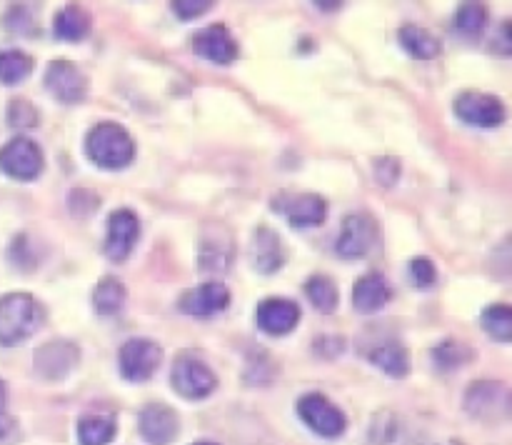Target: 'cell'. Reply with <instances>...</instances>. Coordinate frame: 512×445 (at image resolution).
Instances as JSON below:
<instances>
[{"label": "cell", "instance_id": "4", "mask_svg": "<svg viewBox=\"0 0 512 445\" xmlns=\"http://www.w3.org/2000/svg\"><path fill=\"white\" fill-rule=\"evenodd\" d=\"M170 383L175 393L185 400H203L218 388V378L205 360L195 353H180L170 370Z\"/></svg>", "mask_w": 512, "mask_h": 445}, {"label": "cell", "instance_id": "7", "mask_svg": "<svg viewBox=\"0 0 512 445\" xmlns=\"http://www.w3.org/2000/svg\"><path fill=\"white\" fill-rule=\"evenodd\" d=\"M273 210L283 215L295 230L315 228L328 218V203L315 193H290L283 190L273 198Z\"/></svg>", "mask_w": 512, "mask_h": 445}, {"label": "cell", "instance_id": "3", "mask_svg": "<svg viewBox=\"0 0 512 445\" xmlns=\"http://www.w3.org/2000/svg\"><path fill=\"white\" fill-rule=\"evenodd\" d=\"M465 413L483 425H503L512 420V385L503 380H473L463 398Z\"/></svg>", "mask_w": 512, "mask_h": 445}, {"label": "cell", "instance_id": "12", "mask_svg": "<svg viewBox=\"0 0 512 445\" xmlns=\"http://www.w3.org/2000/svg\"><path fill=\"white\" fill-rule=\"evenodd\" d=\"M43 83L48 93L65 105L83 103L85 95H88V78L70 60H53V63H48Z\"/></svg>", "mask_w": 512, "mask_h": 445}, {"label": "cell", "instance_id": "16", "mask_svg": "<svg viewBox=\"0 0 512 445\" xmlns=\"http://www.w3.org/2000/svg\"><path fill=\"white\" fill-rule=\"evenodd\" d=\"M235 258V245L230 233L220 225H213L200 235L198 248V268L200 273H225Z\"/></svg>", "mask_w": 512, "mask_h": 445}, {"label": "cell", "instance_id": "32", "mask_svg": "<svg viewBox=\"0 0 512 445\" xmlns=\"http://www.w3.org/2000/svg\"><path fill=\"white\" fill-rule=\"evenodd\" d=\"M40 123L35 105L25 98H15L8 103V125L15 130H30Z\"/></svg>", "mask_w": 512, "mask_h": 445}, {"label": "cell", "instance_id": "23", "mask_svg": "<svg viewBox=\"0 0 512 445\" xmlns=\"http://www.w3.org/2000/svg\"><path fill=\"white\" fill-rule=\"evenodd\" d=\"M118 433L115 415L90 413L83 415L78 423V443L80 445H108Z\"/></svg>", "mask_w": 512, "mask_h": 445}, {"label": "cell", "instance_id": "17", "mask_svg": "<svg viewBox=\"0 0 512 445\" xmlns=\"http://www.w3.org/2000/svg\"><path fill=\"white\" fill-rule=\"evenodd\" d=\"M193 50L200 58L210 60V63L215 65H230L238 58V43H235V38L230 35L228 25L223 23H215L198 30L193 38Z\"/></svg>", "mask_w": 512, "mask_h": 445}, {"label": "cell", "instance_id": "38", "mask_svg": "<svg viewBox=\"0 0 512 445\" xmlns=\"http://www.w3.org/2000/svg\"><path fill=\"white\" fill-rule=\"evenodd\" d=\"M375 178L380 180V183L385 185V188H390V185L398 183L400 178V163L395 158H380L375 160Z\"/></svg>", "mask_w": 512, "mask_h": 445}, {"label": "cell", "instance_id": "39", "mask_svg": "<svg viewBox=\"0 0 512 445\" xmlns=\"http://www.w3.org/2000/svg\"><path fill=\"white\" fill-rule=\"evenodd\" d=\"M30 20H33V15H30V10L25 8H10L8 15H5V25H8L10 30H18V33H25V28H30Z\"/></svg>", "mask_w": 512, "mask_h": 445}, {"label": "cell", "instance_id": "9", "mask_svg": "<svg viewBox=\"0 0 512 445\" xmlns=\"http://www.w3.org/2000/svg\"><path fill=\"white\" fill-rule=\"evenodd\" d=\"M298 415L310 430L323 438H340L348 428L343 410L330 403L323 393H308L298 400Z\"/></svg>", "mask_w": 512, "mask_h": 445}, {"label": "cell", "instance_id": "35", "mask_svg": "<svg viewBox=\"0 0 512 445\" xmlns=\"http://www.w3.org/2000/svg\"><path fill=\"white\" fill-rule=\"evenodd\" d=\"M68 205H70V213L78 215V218H83V215L93 213V210L98 208L100 198H98V195L90 193V190L78 188V190H73V193H70Z\"/></svg>", "mask_w": 512, "mask_h": 445}, {"label": "cell", "instance_id": "13", "mask_svg": "<svg viewBox=\"0 0 512 445\" xmlns=\"http://www.w3.org/2000/svg\"><path fill=\"white\" fill-rule=\"evenodd\" d=\"M375 240H378V223H375L373 215L353 213L343 220L335 250H338L340 258L358 260L373 250Z\"/></svg>", "mask_w": 512, "mask_h": 445}, {"label": "cell", "instance_id": "40", "mask_svg": "<svg viewBox=\"0 0 512 445\" xmlns=\"http://www.w3.org/2000/svg\"><path fill=\"white\" fill-rule=\"evenodd\" d=\"M13 430H15V420L8 418V415H5V413H0V440L8 438V435L13 433Z\"/></svg>", "mask_w": 512, "mask_h": 445}, {"label": "cell", "instance_id": "1", "mask_svg": "<svg viewBox=\"0 0 512 445\" xmlns=\"http://www.w3.org/2000/svg\"><path fill=\"white\" fill-rule=\"evenodd\" d=\"M45 323V308L30 293H5L0 298V345L13 348L38 333Z\"/></svg>", "mask_w": 512, "mask_h": 445}, {"label": "cell", "instance_id": "15", "mask_svg": "<svg viewBox=\"0 0 512 445\" xmlns=\"http://www.w3.org/2000/svg\"><path fill=\"white\" fill-rule=\"evenodd\" d=\"M230 305V290L228 285L220 283V280H208V283L198 285V288H190L180 295L178 308L185 315H193V318H208V315L220 313Z\"/></svg>", "mask_w": 512, "mask_h": 445}, {"label": "cell", "instance_id": "27", "mask_svg": "<svg viewBox=\"0 0 512 445\" xmlns=\"http://www.w3.org/2000/svg\"><path fill=\"white\" fill-rule=\"evenodd\" d=\"M488 20H490L488 5L463 3L458 10H455L453 25L455 30H458V35H463V38L468 40H475L483 35L485 28H488Z\"/></svg>", "mask_w": 512, "mask_h": 445}, {"label": "cell", "instance_id": "41", "mask_svg": "<svg viewBox=\"0 0 512 445\" xmlns=\"http://www.w3.org/2000/svg\"><path fill=\"white\" fill-rule=\"evenodd\" d=\"M5 405H8V385L0 380V413H5Z\"/></svg>", "mask_w": 512, "mask_h": 445}, {"label": "cell", "instance_id": "36", "mask_svg": "<svg viewBox=\"0 0 512 445\" xmlns=\"http://www.w3.org/2000/svg\"><path fill=\"white\" fill-rule=\"evenodd\" d=\"M490 53L503 55V58H512V18L498 25V30L493 33L488 43Z\"/></svg>", "mask_w": 512, "mask_h": 445}, {"label": "cell", "instance_id": "11", "mask_svg": "<svg viewBox=\"0 0 512 445\" xmlns=\"http://www.w3.org/2000/svg\"><path fill=\"white\" fill-rule=\"evenodd\" d=\"M140 240V220L130 208H118L108 215V228H105V255L113 263H123Z\"/></svg>", "mask_w": 512, "mask_h": 445}, {"label": "cell", "instance_id": "28", "mask_svg": "<svg viewBox=\"0 0 512 445\" xmlns=\"http://www.w3.org/2000/svg\"><path fill=\"white\" fill-rule=\"evenodd\" d=\"M305 295H308V300L320 313H335V308H338V285H335L333 278L323 273H315L305 280Z\"/></svg>", "mask_w": 512, "mask_h": 445}, {"label": "cell", "instance_id": "22", "mask_svg": "<svg viewBox=\"0 0 512 445\" xmlns=\"http://www.w3.org/2000/svg\"><path fill=\"white\" fill-rule=\"evenodd\" d=\"M90 28H93V18L80 5H65L53 18V35L65 43H80L88 38Z\"/></svg>", "mask_w": 512, "mask_h": 445}, {"label": "cell", "instance_id": "20", "mask_svg": "<svg viewBox=\"0 0 512 445\" xmlns=\"http://www.w3.org/2000/svg\"><path fill=\"white\" fill-rule=\"evenodd\" d=\"M390 295H393V290H390L388 280L380 273H368L363 278H358V283H355L353 305L363 315L378 313V310H383L388 305Z\"/></svg>", "mask_w": 512, "mask_h": 445}, {"label": "cell", "instance_id": "19", "mask_svg": "<svg viewBox=\"0 0 512 445\" xmlns=\"http://www.w3.org/2000/svg\"><path fill=\"white\" fill-rule=\"evenodd\" d=\"M288 260V250H285L283 238L268 225H260L253 235V265L258 273L273 275Z\"/></svg>", "mask_w": 512, "mask_h": 445}, {"label": "cell", "instance_id": "29", "mask_svg": "<svg viewBox=\"0 0 512 445\" xmlns=\"http://www.w3.org/2000/svg\"><path fill=\"white\" fill-rule=\"evenodd\" d=\"M473 360H475V350L470 348V345L460 343V340L448 338L433 348V363L438 365L443 373L463 368V365L473 363Z\"/></svg>", "mask_w": 512, "mask_h": 445}, {"label": "cell", "instance_id": "6", "mask_svg": "<svg viewBox=\"0 0 512 445\" xmlns=\"http://www.w3.org/2000/svg\"><path fill=\"white\" fill-rule=\"evenodd\" d=\"M45 168L43 150L35 140L18 135V138L8 140V143L0 148V170H3L8 178L20 180V183H30V180L40 178Z\"/></svg>", "mask_w": 512, "mask_h": 445}, {"label": "cell", "instance_id": "14", "mask_svg": "<svg viewBox=\"0 0 512 445\" xmlns=\"http://www.w3.org/2000/svg\"><path fill=\"white\" fill-rule=\"evenodd\" d=\"M140 435L148 445H170L180 433L175 410L165 403H148L138 415Z\"/></svg>", "mask_w": 512, "mask_h": 445}, {"label": "cell", "instance_id": "42", "mask_svg": "<svg viewBox=\"0 0 512 445\" xmlns=\"http://www.w3.org/2000/svg\"><path fill=\"white\" fill-rule=\"evenodd\" d=\"M193 445H218V443H210V440H200V443H193Z\"/></svg>", "mask_w": 512, "mask_h": 445}, {"label": "cell", "instance_id": "18", "mask_svg": "<svg viewBox=\"0 0 512 445\" xmlns=\"http://www.w3.org/2000/svg\"><path fill=\"white\" fill-rule=\"evenodd\" d=\"M255 323L268 335H288L300 323V308L288 298H265L255 310Z\"/></svg>", "mask_w": 512, "mask_h": 445}, {"label": "cell", "instance_id": "21", "mask_svg": "<svg viewBox=\"0 0 512 445\" xmlns=\"http://www.w3.org/2000/svg\"><path fill=\"white\" fill-rule=\"evenodd\" d=\"M368 360L390 378H405L410 373V353L398 340H380L368 350Z\"/></svg>", "mask_w": 512, "mask_h": 445}, {"label": "cell", "instance_id": "25", "mask_svg": "<svg viewBox=\"0 0 512 445\" xmlns=\"http://www.w3.org/2000/svg\"><path fill=\"white\" fill-rule=\"evenodd\" d=\"M125 300H128V290H125L123 280L113 278V275L98 280V285H95V290H93L95 313H98V315H118L120 310H123Z\"/></svg>", "mask_w": 512, "mask_h": 445}, {"label": "cell", "instance_id": "37", "mask_svg": "<svg viewBox=\"0 0 512 445\" xmlns=\"http://www.w3.org/2000/svg\"><path fill=\"white\" fill-rule=\"evenodd\" d=\"M170 8L180 20H195L213 8V0H175Z\"/></svg>", "mask_w": 512, "mask_h": 445}, {"label": "cell", "instance_id": "2", "mask_svg": "<svg viewBox=\"0 0 512 445\" xmlns=\"http://www.w3.org/2000/svg\"><path fill=\"white\" fill-rule=\"evenodd\" d=\"M85 155L103 170H123L135 158V140L120 123H98L85 135Z\"/></svg>", "mask_w": 512, "mask_h": 445}, {"label": "cell", "instance_id": "31", "mask_svg": "<svg viewBox=\"0 0 512 445\" xmlns=\"http://www.w3.org/2000/svg\"><path fill=\"white\" fill-rule=\"evenodd\" d=\"M488 268L495 280H500V283H512V233L505 235V238L495 245L493 253H490Z\"/></svg>", "mask_w": 512, "mask_h": 445}, {"label": "cell", "instance_id": "30", "mask_svg": "<svg viewBox=\"0 0 512 445\" xmlns=\"http://www.w3.org/2000/svg\"><path fill=\"white\" fill-rule=\"evenodd\" d=\"M33 58L23 50H3L0 53V83L20 85L33 73Z\"/></svg>", "mask_w": 512, "mask_h": 445}, {"label": "cell", "instance_id": "10", "mask_svg": "<svg viewBox=\"0 0 512 445\" xmlns=\"http://www.w3.org/2000/svg\"><path fill=\"white\" fill-rule=\"evenodd\" d=\"M80 348L73 340L55 338L40 345L33 355V368L45 380H63L78 368Z\"/></svg>", "mask_w": 512, "mask_h": 445}, {"label": "cell", "instance_id": "34", "mask_svg": "<svg viewBox=\"0 0 512 445\" xmlns=\"http://www.w3.org/2000/svg\"><path fill=\"white\" fill-rule=\"evenodd\" d=\"M10 263H13L15 268L23 270V273H28L30 268H35V265H38L35 253H30L28 235H18V238L13 240V245H10Z\"/></svg>", "mask_w": 512, "mask_h": 445}, {"label": "cell", "instance_id": "33", "mask_svg": "<svg viewBox=\"0 0 512 445\" xmlns=\"http://www.w3.org/2000/svg\"><path fill=\"white\" fill-rule=\"evenodd\" d=\"M410 280H413L415 288H420V290L433 288L435 280H438V268H435L433 260L423 258V255L410 260Z\"/></svg>", "mask_w": 512, "mask_h": 445}, {"label": "cell", "instance_id": "8", "mask_svg": "<svg viewBox=\"0 0 512 445\" xmlns=\"http://www.w3.org/2000/svg\"><path fill=\"white\" fill-rule=\"evenodd\" d=\"M163 363V350L150 338H130L118 353L120 375L130 383H145Z\"/></svg>", "mask_w": 512, "mask_h": 445}, {"label": "cell", "instance_id": "5", "mask_svg": "<svg viewBox=\"0 0 512 445\" xmlns=\"http://www.w3.org/2000/svg\"><path fill=\"white\" fill-rule=\"evenodd\" d=\"M455 115L470 128L493 130L508 120V108L498 95L480 93V90H463L453 103Z\"/></svg>", "mask_w": 512, "mask_h": 445}, {"label": "cell", "instance_id": "24", "mask_svg": "<svg viewBox=\"0 0 512 445\" xmlns=\"http://www.w3.org/2000/svg\"><path fill=\"white\" fill-rule=\"evenodd\" d=\"M398 38H400V45H403V48L418 60H433L438 58L440 50H443L440 40L435 38L430 30L420 28V25H403Z\"/></svg>", "mask_w": 512, "mask_h": 445}, {"label": "cell", "instance_id": "26", "mask_svg": "<svg viewBox=\"0 0 512 445\" xmlns=\"http://www.w3.org/2000/svg\"><path fill=\"white\" fill-rule=\"evenodd\" d=\"M480 325L495 343H512V305L490 303L480 313Z\"/></svg>", "mask_w": 512, "mask_h": 445}]
</instances>
